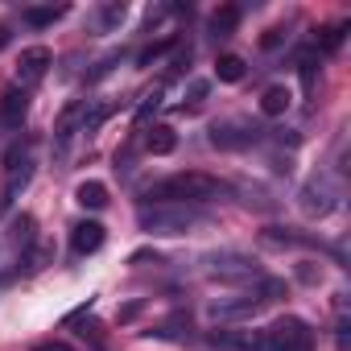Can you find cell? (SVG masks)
<instances>
[{
    "label": "cell",
    "mask_w": 351,
    "mask_h": 351,
    "mask_svg": "<svg viewBox=\"0 0 351 351\" xmlns=\"http://www.w3.org/2000/svg\"><path fill=\"white\" fill-rule=\"evenodd\" d=\"M302 83L314 87V58H310V54H302Z\"/></svg>",
    "instance_id": "29"
},
{
    "label": "cell",
    "mask_w": 351,
    "mask_h": 351,
    "mask_svg": "<svg viewBox=\"0 0 351 351\" xmlns=\"http://www.w3.org/2000/svg\"><path fill=\"white\" fill-rule=\"evenodd\" d=\"M256 310H261V302H256L252 293H240V298H219V302H211V318H219V322L252 318Z\"/></svg>",
    "instance_id": "9"
},
{
    "label": "cell",
    "mask_w": 351,
    "mask_h": 351,
    "mask_svg": "<svg viewBox=\"0 0 351 351\" xmlns=\"http://www.w3.org/2000/svg\"><path fill=\"white\" fill-rule=\"evenodd\" d=\"M289 104H293V91L289 87H265V95H261V116H269V120H277V116H285L289 112Z\"/></svg>",
    "instance_id": "12"
},
{
    "label": "cell",
    "mask_w": 351,
    "mask_h": 351,
    "mask_svg": "<svg viewBox=\"0 0 351 351\" xmlns=\"http://www.w3.org/2000/svg\"><path fill=\"white\" fill-rule=\"evenodd\" d=\"M169 46H173V38H161V42L145 46V50H141V58H136V66H149V62H153V58H161V54H165Z\"/></svg>",
    "instance_id": "23"
},
{
    "label": "cell",
    "mask_w": 351,
    "mask_h": 351,
    "mask_svg": "<svg viewBox=\"0 0 351 351\" xmlns=\"http://www.w3.org/2000/svg\"><path fill=\"white\" fill-rule=\"evenodd\" d=\"M343 38H347V21H335V25H326V29H322V38H318V46H322L326 54H335V50L343 46Z\"/></svg>",
    "instance_id": "19"
},
{
    "label": "cell",
    "mask_w": 351,
    "mask_h": 351,
    "mask_svg": "<svg viewBox=\"0 0 351 351\" xmlns=\"http://www.w3.org/2000/svg\"><path fill=\"white\" fill-rule=\"evenodd\" d=\"M83 116H87V99H71V104L58 112V120H54V136H58V145H66V141L79 132Z\"/></svg>",
    "instance_id": "10"
},
{
    "label": "cell",
    "mask_w": 351,
    "mask_h": 351,
    "mask_svg": "<svg viewBox=\"0 0 351 351\" xmlns=\"http://www.w3.org/2000/svg\"><path fill=\"white\" fill-rule=\"evenodd\" d=\"M38 351H75V347H66L62 339H46V343H38Z\"/></svg>",
    "instance_id": "30"
},
{
    "label": "cell",
    "mask_w": 351,
    "mask_h": 351,
    "mask_svg": "<svg viewBox=\"0 0 351 351\" xmlns=\"http://www.w3.org/2000/svg\"><path fill=\"white\" fill-rule=\"evenodd\" d=\"M34 228H38V223H34V215H17V219H13V232H9V236H13V244H17V248L34 244Z\"/></svg>",
    "instance_id": "20"
},
{
    "label": "cell",
    "mask_w": 351,
    "mask_h": 351,
    "mask_svg": "<svg viewBox=\"0 0 351 351\" xmlns=\"http://www.w3.org/2000/svg\"><path fill=\"white\" fill-rule=\"evenodd\" d=\"M9 42H13V29H9V25H0V50H5Z\"/></svg>",
    "instance_id": "31"
},
{
    "label": "cell",
    "mask_w": 351,
    "mask_h": 351,
    "mask_svg": "<svg viewBox=\"0 0 351 351\" xmlns=\"http://www.w3.org/2000/svg\"><path fill=\"white\" fill-rule=\"evenodd\" d=\"M298 277H302V281H310V285H314V281H322V269H314V265H310V261H302V265H298Z\"/></svg>",
    "instance_id": "27"
},
{
    "label": "cell",
    "mask_w": 351,
    "mask_h": 351,
    "mask_svg": "<svg viewBox=\"0 0 351 351\" xmlns=\"http://www.w3.org/2000/svg\"><path fill=\"white\" fill-rule=\"evenodd\" d=\"M261 306H269V302H277V298H285V281H277V277H261V285H256V293H252Z\"/></svg>",
    "instance_id": "18"
},
{
    "label": "cell",
    "mask_w": 351,
    "mask_h": 351,
    "mask_svg": "<svg viewBox=\"0 0 351 351\" xmlns=\"http://www.w3.org/2000/svg\"><path fill=\"white\" fill-rule=\"evenodd\" d=\"M145 149H149L153 157H165V153L178 149V132H173L169 124H153V128H149V136H145Z\"/></svg>",
    "instance_id": "13"
},
{
    "label": "cell",
    "mask_w": 351,
    "mask_h": 351,
    "mask_svg": "<svg viewBox=\"0 0 351 351\" xmlns=\"http://www.w3.org/2000/svg\"><path fill=\"white\" fill-rule=\"evenodd\" d=\"M240 17H244V9H240V5H219V9L211 13V34H215V38H228V34H236Z\"/></svg>",
    "instance_id": "14"
},
{
    "label": "cell",
    "mask_w": 351,
    "mask_h": 351,
    "mask_svg": "<svg viewBox=\"0 0 351 351\" xmlns=\"http://www.w3.org/2000/svg\"><path fill=\"white\" fill-rule=\"evenodd\" d=\"M141 232L149 236H186L203 215L195 207H178V203H153V207H141Z\"/></svg>",
    "instance_id": "2"
},
{
    "label": "cell",
    "mask_w": 351,
    "mask_h": 351,
    "mask_svg": "<svg viewBox=\"0 0 351 351\" xmlns=\"http://www.w3.org/2000/svg\"><path fill=\"white\" fill-rule=\"evenodd\" d=\"M252 141H261L256 124H244V120H219V124H211V145L215 149H244Z\"/></svg>",
    "instance_id": "7"
},
{
    "label": "cell",
    "mask_w": 351,
    "mask_h": 351,
    "mask_svg": "<svg viewBox=\"0 0 351 351\" xmlns=\"http://www.w3.org/2000/svg\"><path fill=\"white\" fill-rule=\"evenodd\" d=\"M157 108H161V91H153V95H145V104L136 108V116H132V124H136V128H145V124H149V116H153Z\"/></svg>",
    "instance_id": "21"
},
{
    "label": "cell",
    "mask_w": 351,
    "mask_h": 351,
    "mask_svg": "<svg viewBox=\"0 0 351 351\" xmlns=\"http://www.w3.org/2000/svg\"><path fill=\"white\" fill-rule=\"evenodd\" d=\"M207 91H211V83H207V79H195V83L186 87V95H191V104H203V99H207Z\"/></svg>",
    "instance_id": "26"
},
{
    "label": "cell",
    "mask_w": 351,
    "mask_h": 351,
    "mask_svg": "<svg viewBox=\"0 0 351 351\" xmlns=\"http://www.w3.org/2000/svg\"><path fill=\"white\" fill-rule=\"evenodd\" d=\"M298 207L306 219H326L335 207H339V186L326 178V173H318V178H310L302 191H298Z\"/></svg>",
    "instance_id": "4"
},
{
    "label": "cell",
    "mask_w": 351,
    "mask_h": 351,
    "mask_svg": "<svg viewBox=\"0 0 351 351\" xmlns=\"http://www.w3.org/2000/svg\"><path fill=\"white\" fill-rule=\"evenodd\" d=\"M228 186L219 178H211V173L203 169H186V173H169V178L153 182L149 186V199L153 203H178V207H191V203H211L219 199Z\"/></svg>",
    "instance_id": "1"
},
{
    "label": "cell",
    "mask_w": 351,
    "mask_h": 351,
    "mask_svg": "<svg viewBox=\"0 0 351 351\" xmlns=\"http://www.w3.org/2000/svg\"><path fill=\"white\" fill-rule=\"evenodd\" d=\"M261 351H314V330L306 318H277L269 330H261Z\"/></svg>",
    "instance_id": "3"
},
{
    "label": "cell",
    "mask_w": 351,
    "mask_h": 351,
    "mask_svg": "<svg viewBox=\"0 0 351 351\" xmlns=\"http://www.w3.org/2000/svg\"><path fill=\"white\" fill-rule=\"evenodd\" d=\"M281 42H285V29H265L261 34V50H277Z\"/></svg>",
    "instance_id": "25"
},
{
    "label": "cell",
    "mask_w": 351,
    "mask_h": 351,
    "mask_svg": "<svg viewBox=\"0 0 351 351\" xmlns=\"http://www.w3.org/2000/svg\"><path fill=\"white\" fill-rule=\"evenodd\" d=\"M50 66H54V54H50L46 46H29V50H21V58H17V83H21V91L38 87V83L46 79Z\"/></svg>",
    "instance_id": "6"
},
{
    "label": "cell",
    "mask_w": 351,
    "mask_h": 351,
    "mask_svg": "<svg viewBox=\"0 0 351 351\" xmlns=\"http://www.w3.org/2000/svg\"><path fill=\"white\" fill-rule=\"evenodd\" d=\"M25 112H29V91H21V87H13V91H5L0 95V120L5 124H21L25 120Z\"/></svg>",
    "instance_id": "11"
},
{
    "label": "cell",
    "mask_w": 351,
    "mask_h": 351,
    "mask_svg": "<svg viewBox=\"0 0 351 351\" xmlns=\"http://www.w3.org/2000/svg\"><path fill=\"white\" fill-rule=\"evenodd\" d=\"M211 277L228 281V285H240V281H261L265 273H261L256 261H248L240 252H219V256H211Z\"/></svg>",
    "instance_id": "5"
},
{
    "label": "cell",
    "mask_w": 351,
    "mask_h": 351,
    "mask_svg": "<svg viewBox=\"0 0 351 351\" xmlns=\"http://www.w3.org/2000/svg\"><path fill=\"white\" fill-rule=\"evenodd\" d=\"M215 75H219V83H240V79L248 75V62H244L240 54H219Z\"/></svg>",
    "instance_id": "16"
},
{
    "label": "cell",
    "mask_w": 351,
    "mask_h": 351,
    "mask_svg": "<svg viewBox=\"0 0 351 351\" xmlns=\"http://www.w3.org/2000/svg\"><path fill=\"white\" fill-rule=\"evenodd\" d=\"M108 116H112V104H104V108H95L91 116H83V132H95V128H99V124H104Z\"/></svg>",
    "instance_id": "24"
},
{
    "label": "cell",
    "mask_w": 351,
    "mask_h": 351,
    "mask_svg": "<svg viewBox=\"0 0 351 351\" xmlns=\"http://www.w3.org/2000/svg\"><path fill=\"white\" fill-rule=\"evenodd\" d=\"M124 13H128V9H124V0L108 5V9L99 13V29H112V25H120V21H124Z\"/></svg>",
    "instance_id": "22"
},
{
    "label": "cell",
    "mask_w": 351,
    "mask_h": 351,
    "mask_svg": "<svg viewBox=\"0 0 351 351\" xmlns=\"http://www.w3.org/2000/svg\"><path fill=\"white\" fill-rule=\"evenodd\" d=\"M141 310H145V302H128V306H120V314H116V318H120V322H132Z\"/></svg>",
    "instance_id": "28"
},
{
    "label": "cell",
    "mask_w": 351,
    "mask_h": 351,
    "mask_svg": "<svg viewBox=\"0 0 351 351\" xmlns=\"http://www.w3.org/2000/svg\"><path fill=\"white\" fill-rule=\"evenodd\" d=\"M99 248H104V223L83 219V223L71 228V252H75V256H91V252H99Z\"/></svg>",
    "instance_id": "8"
},
{
    "label": "cell",
    "mask_w": 351,
    "mask_h": 351,
    "mask_svg": "<svg viewBox=\"0 0 351 351\" xmlns=\"http://www.w3.org/2000/svg\"><path fill=\"white\" fill-rule=\"evenodd\" d=\"M62 17H66V5H50V9H25V13H21V21H25V25H34V29H46V25L62 21Z\"/></svg>",
    "instance_id": "17"
},
{
    "label": "cell",
    "mask_w": 351,
    "mask_h": 351,
    "mask_svg": "<svg viewBox=\"0 0 351 351\" xmlns=\"http://www.w3.org/2000/svg\"><path fill=\"white\" fill-rule=\"evenodd\" d=\"M75 203L79 207H87V211H104L108 207V186L104 182H79V191H75Z\"/></svg>",
    "instance_id": "15"
}]
</instances>
